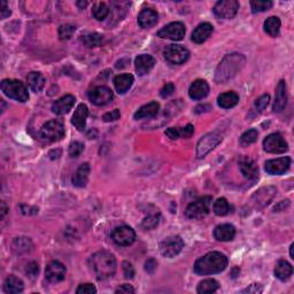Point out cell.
Wrapping results in <instances>:
<instances>
[{"instance_id": "cell-21", "label": "cell", "mask_w": 294, "mask_h": 294, "mask_svg": "<svg viewBox=\"0 0 294 294\" xmlns=\"http://www.w3.org/2000/svg\"><path fill=\"white\" fill-rule=\"evenodd\" d=\"M136 71L139 76H144L150 72L155 66V59L148 54H141L138 56L135 61Z\"/></svg>"}, {"instance_id": "cell-2", "label": "cell", "mask_w": 294, "mask_h": 294, "mask_svg": "<svg viewBox=\"0 0 294 294\" xmlns=\"http://www.w3.org/2000/svg\"><path fill=\"white\" fill-rule=\"evenodd\" d=\"M90 266L94 275L97 276V278L100 279V281H104V279L113 277L118 263H116L115 256L111 252L100 250V252L94 253L91 256Z\"/></svg>"}, {"instance_id": "cell-12", "label": "cell", "mask_w": 294, "mask_h": 294, "mask_svg": "<svg viewBox=\"0 0 294 294\" xmlns=\"http://www.w3.org/2000/svg\"><path fill=\"white\" fill-rule=\"evenodd\" d=\"M112 239L118 246H129L136 240V232L130 227L122 226L116 228L112 234Z\"/></svg>"}, {"instance_id": "cell-42", "label": "cell", "mask_w": 294, "mask_h": 294, "mask_svg": "<svg viewBox=\"0 0 294 294\" xmlns=\"http://www.w3.org/2000/svg\"><path fill=\"white\" fill-rule=\"evenodd\" d=\"M160 222V214H153V215L147 216L146 219H144L143 223H141V227H143L145 230H153V229L159 226Z\"/></svg>"}, {"instance_id": "cell-7", "label": "cell", "mask_w": 294, "mask_h": 294, "mask_svg": "<svg viewBox=\"0 0 294 294\" xmlns=\"http://www.w3.org/2000/svg\"><path fill=\"white\" fill-rule=\"evenodd\" d=\"M64 136V126L60 121L57 119H51L46 122L41 129V137L44 138L45 140L54 143V141H59Z\"/></svg>"}, {"instance_id": "cell-5", "label": "cell", "mask_w": 294, "mask_h": 294, "mask_svg": "<svg viewBox=\"0 0 294 294\" xmlns=\"http://www.w3.org/2000/svg\"><path fill=\"white\" fill-rule=\"evenodd\" d=\"M212 200V197L207 195V197L198 199L197 201L191 202V204L187 206L186 210H185V215L191 220L204 219V217L208 215V213L210 212Z\"/></svg>"}, {"instance_id": "cell-15", "label": "cell", "mask_w": 294, "mask_h": 294, "mask_svg": "<svg viewBox=\"0 0 294 294\" xmlns=\"http://www.w3.org/2000/svg\"><path fill=\"white\" fill-rule=\"evenodd\" d=\"M113 91L107 86H97L89 93L90 100L97 106H104L113 100Z\"/></svg>"}, {"instance_id": "cell-58", "label": "cell", "mask_w": 294, "mask_h": 294, "mask_svg": "<svg viewBox=\"0 0 294 294\" xmlns=\"http://www.w3.org/2000/svg\"><path fill=\"white\" fill-rule=\"evenodd\" d=\"M76 5H77L81 9H83V8H85V7L89 5V2L88 1H77V2H76Z\"/></svg>"}, {"instance_id": "cell-1", "label": "cell", "mask_w": 294, "mask_h": 294, "mask_svg": "<svg viewBox=\"0 0 294 294\" xmlns=\"http://www.w3.org/2000/svg\"><path fill=\"white\" fill-rule=\"evenodd\" d=\"M246 58L242 54H228L221 61L215 71V81L220 84L227 83L235 77L244 68Z\"/></svg>"}, {"instance_id": "cell-35", "label": "cell", "mask_w": 294, "mask_h": 294, "mask_svg": "<svg viewBox=\"0 0 294 294\" xmlns=\"http://www.w3.org/2000/svg\"><path fill=\"white\" fill-rule=\"evenodd\" d=\"M281 20L277 16H270L269 19L266 20L264 22V31L271 37H277L281 31Z\"/></svg>"}, {"instance_id": "cell-56", "label": "cell", "mask_w": 294, "mask_h": 294, "mask_svg": "<svg viewBox=\"0 0 294 294\" xmlns=\"http://www.w3.org/2000/svg\"><path fill=\"white\" fill-rule=\"evenodd\" d=\"M115 293H135V289H133L131 285L124 284L119 286V288L115 291Z\"/></svg>"}, {"instance_id": "cell-39", "label": "cell", "mask_w": 294, "mask_h": 294, "mask_svg": "<svg viewBox=\"0 0 294 294\" xmlns=\"http://www.w3.org/2000/svg\"><path fill=\"white\" fill-rule=\"evenodd\" d=\"M213 212L216 214L217 216H226L230 212V206L226 198H220L214 202Z\"/></svg>"}, {"instance_id": "cell-3", "label": "cell", "mask_w": 294, "mask_h": 294, "mask_svg": "<svg viewBox=\"0 0 294 294\" xmlns=\"http://www.w3.org/2000/svg\"><path fill=\"white\" fill-rule=\"evenodd\" d=\"M228 267V257L221 252L207 253L194 263L195 274L208 276L220 274Z\"/></svg>"}, {"instance_id": "cell-32", "label": "cell", "mask_w": 294, "mask_h": 294, "mask_svg": "<svg viewBox=\"0 0 294 294\" xmlns=\"http://www.w3.org/2000/svg\"><path fill=\"white\" fill-rule=\"evenodd\" d=\"M27 82H28V85L30 86V89L34 91V92L37 93L39 91H42L43 88L45 86L46 79L41 72L31 71L30 74H28Z\"/></svg>"}, {"instance_id": "cell-52", "label": "cell", "mask_w": 294, "mask_h": 294, "mask_svg": "<svg viewBox=\"0 0 294 294\" xmlns=\"http://www.w3.org/2000/svg\"><path fill=\"white\" fill-rule=\"evenodd\" d=\"M158 267V262L157 260L153 259V257H151V259H148L146 262H145V270H146L148 274H153L157 269Z\"/></svg>"}, {"instance_id": "cell-30", "label": "cell", "mask_w": 294, "mask_h": 294, "mask_svg": "<svg viewBox=\"0 0 294 294\" xmlns=\"http://www.w3.org/2000/svg\"><path fill=\"white\" fill-rule=\"evenodd\" d=\"M24 284L20 278L15 276H9L3 283V291L7 294H19L23 292Z\"/></svg>"}, {"instance_id": "cell-27", "label": "cell", "mask_w": 294, "mask_h": 294, "mask_svg": "<svg viewBox=\"0 0 294 294\" xmlns=\"http://www.w3.org/2000/svg\"><path fill=\"white\" fill-rule=\"evenodd\" d=\"M90 170L91 168L88 162L83 163V165L79 166L77 172L75 173L74 177H72V184L77 187H84L85 185L88 184Z\"/></svg>"}, {"instance_id": "cell-17", "label": "cell", "mask_w": 294, "mask_h": 294, "mask_svg": "<svg viewBox=\"0 0 294 294\" xmlns=\"http://www.w3.org/2000/svg\"><path fill=\"white\" fill-rule=\"evenodd\" d=\"M291 166V159L289 157L279 158L275 160H269L266 162V172L270 175H282L290 169Z\"/></svg>"}, {"instance_id": "cell-8", "label": "cell", "mask_w": 294, "mask_h": 294, "mask_svg": "<svg viewBox=\"0 0 294 294\" xmlns=\"http://www.w3.org/2000/svg\"><path fill=\"white\" fill-rule=\"evenodd\" d=\"M184 247V241L179 235H172L166 238L160 244V253L166 257H175L181 252Z\"/></svg>"}, {"instance_id": "cell-29", "label": "cell", "mask_w": 294, "mask_h": 294, "mask_svg": "<svg viewBox=\"0 0 294 294\" xmlns=\"http://www.w3.org/2000/svg\"><path fill=\"white\" fill-rule=\"evenodd\" d=\"M159 110H160V105L157 103V101H152V103L144 105L143 107H140L139 110L136 112L135 115H133V118H135V119L154 118V116L159 113Z\"/></svg>"}, {"instance_id": "cell-34", "label": "cell", "mask_w": 294, "mask_h": 294, "mask_svg": "<svg viewBox=\"0 0 294 294\" xmlns=\"http://www.w3.org/2000/svg\"><path fill=\"white\" fill-rule=\"evenodd\" d=\"M32 248V241L30 238L27 237H17L13 240L12 249L16 254H23L29 252Z\"/></svg>"}, {"instance_id": "cell-59", "label": "cell", "mask_w": 294, "mask_h": 294, "mask_svg": "<svg viewBox=\"0 0 294 294\" xmlns=\"http://www.w3.org/2000/svg\"><path fill=\"white\" fill-rule=\"evenodd\" d=\"M293 248H294V244L291 245V247H290V255H291L292 259H294V254H293Z\"/></svg>"}, {"instance_id": "cell-43", "label": "cell", "mask_w": 294, "mask_h": 294, "mask_svg": "<svg viewBox=\"0 0 294 294\" xmlns=\"http://www.w3.org/2000/svg\"><path fill=\"white\" fill-rule=\"evenodd\" d=\"M76 28L71 24H62L60 25L59 28V37L62 41H66V39L71 38V36L74 35Z\"/></svg>"}, {"instance_id": "cell-4", "label": "cell", "mask_w": 294, "mask_h": 294, "mask_svg": "<svg viewBox=\"0 0 294 294\" xmlns=\"http://www.w3.org/2000/svg\"><path fill=\"white\" fill-rule=\"evenodd\" d=\"M1 91L10 99L25 103L29 99L28 90L21 81L17 79H3L1 82Z\"/></svg>"}, {"instance_id": "cell-51", "label": "cell", "mask_w": 294, "mask_h": 294, "mask_svg": "<svg viewBox=\"0 0 294 294\" xmlns=\"http://www.w3.org/2000/svg\"><path fill=\"white\" fill-rule=\"evenodd\" d=\"M263 292V288L262 285L260 284H252L249 285L247 289L242 290L241 293H248V294H260Z\"/></svg>"}, {"instance_id": "cell-10", "label": "cell", "mask_w": 294, "mask_h": 294, "mask_svg": "<svg viewBox=\"0 0 294 294\" xmlns=\"http://www.w3.org/2000/svg\"><path fill=\"white\" fill-rule=\"evenodd\" d=\"M239 2L237 0H221L214 6L213 12L219 19H232L237 15Z\"/></svg>"}, {"instance_id": "cell-36", "label": "cell", "mask_w": 294, "mask_h": 294, "mask_svg": "<svg viewBox=\"0 0 294 294\" xmlns=\"http://www.w3.org/2000/svg\"><path fill=\"white\" fill-rule=\"evenodd\" d=\"M219 288H220L219 283H217L215 279L208 278V279H205V281L199 283V285L197 288V292L199 294H210V293L216 292L217 290H219Z\"/></svg>"}, {"instance_id": "cell-40", "label": "cell", "mask_w": 294, "mask_h": 294, "mask_svg": "<svg viewBox=\"0 0 294 294\" xmlns=\"http://www.w3.org/2000/svg\"><path fill=\"white\" fill-rule=\"evenodd\" d=\"M272 6H274V2L270 0H253V1H250L253 13L266 12V10H269Z\"/></svg>"}, {"instance_id": "cell-46", "label": "cell", "mask_w": 294, "mask_h": 294, "mask_svg": "<svg viewBox=\"0 0 294 294\" xmlns=\"http://www.w3.org/2000/svg\"><path fill=\"white\" fill-rule=\"evenodd\" d=\"M122 269H123V274H124V277L126 279H132L133 276H135V269H133L132 264L128 262V261H124L122 263Z\"/></svg>"}, {"instance_id": "cell-54", "label": "cell", "mask_w": 294, "mask_h": 294, "mask_svg": "<svg viewBox=\"0 0 294 294\" xmlns=\"http://www.w3.org/2000/svg\"><path fill=\"white\" fill-rule=\"evenodd\" d=\"M166 136L169 137L170 139L175 140L180 138V128H169L166 130Z\"/></svg>"}, {"instance_id": "cell-13", "label": "cell", "mask_w": 294, "mask_h": 294, "mask_svg": "<svg viewBox=\"0 0 294 294\" xmlns=\"http://www.w3.org/2000/svg\"><path fill=\"white\" fill-rule=\"evenodd\" d=\"M185 25L181 22H173L167 24L158 32V36L161 38L172 39V41H181L185 36Z\"/></svg>"}, {"instance_id": "cell-41", "label": "cell", "mask_w": 294, "mask_h": 294, "mask_svg": "<svg viewBox=\"0 0 294 294\" xmlns=\"http://www.w3.org/2000/svg\"><path fill=\"white\" fill-rule=\"evenodd\" d=\"M257 136H259V132H257V130L255 129H250L248 131H246L242 133L239 138V143L242 147H246L248 146V145L255 143L256 139H257Z\"/></svg>"}, {"instance_id": "cell-20", "label": "cell", "mask_w": 294, "mask_h": 294, "mask_svg": "<svg viewBox=\"0 0 294 294\" xmlns=\"http://www.w3.org/2000/svg\"><path fill=\"white\" fill-rule=\"evenodd\" d=\"M288 104V90H286V83L285 81H281L278 83L277 89H276V96L272 110L276 113H279L286 107Z\"/></svg>"}, {"instance_id": "cell-19", "label": "cell", "mask_w": 294, "mask_h": 294, "mask_svg": "<svg viewBox=\"0 0 294 294\" xmlns=\"http://www.w3.org/2000/svg\"><path fill=\"white\" fill-rule=\"evenodd\" d=\"M209 85L205 79H197L188 89V96L193 100H201L208 96Z\"/></svg>"}, {"instance_id": "cell-11", "label": "cell", "mask_w": 294, "mask_h": 294, "mask_svg": "<svg viewBox=\"0 0 294 294\" xmlns=\"http://www.w3.org/2000/svg\"><path fill=\"white\" fill-rule=\"evenodd\" d=\"M263 148L268 153L281 154L288 151L289 145L281 133H271L263 140Z\"/></svg>"}, {"instance_id": "cell-45", "label": "cell", "mask_w": 294, "mask_h": 294, "mask_svg": "<svg viewBox=\"0 0 294 294\" xmlns=\"http://www.w3.org/2000/svg\"><path fill=\"white\" fill-rule=\"evenodd\" d=\"M269 101H270L269 94H263V96H261L259 99L255 101L256 111L260 112V113H262V112L268 107V105H269Z\"/></svg>"}, {"instance_id": "cell-44", "label": "cell", "mask_w": 294, "mask_h": 294, "mask_svg": "<svg viewBox=\"0 0 294 294\" xmlns=\"http://www.w3.org/2000/svg\"><path fill=\"white\" fill-rule=\"evenodd\" d=\"M84 151V145L79 141H72V143L69 145V157L70 158H78L79 155L82 154V152Z\"/></svg>"}, {"instance_id": "cell-53", "label": "cell", "mask_w": 294, "mask_h": 294, "mask_svg": "<svg viewBox=\"0 0 294 294\" xmlns=\"http://www.w3.org/2000/svg\"><path fill=\"white\" fill-rule=\"evenodd\" d=\"M194 133V126L192 124H187L184 128H180V138H190Z\"/></svg>"}, {"instance_id": "cell-33", "label": "cell", "mask_w": 294, "mask_h": 294, "mask_svg": "<svg viewBox=\"0 0 294 294\" xmlns=\"http://www.w3.org/2000/svg\"><path fill=\"white\" fill-rule=\"evenodd\" d=\"M238 101H239L238 94L234 92V91L222 93L219 98H217V103H219L220 107L226 108V110H228V108L235 107V105L238 104Z\"/></svg>"}, {"instance_id": "cell-18", "label": "cell", "mask_w": 294, "mask_h": 294, "mask_svg": "<svg viewBox=\"0 0 294 294\" xmlns=\"http://www.w3.org/2000/svg\"><path fill=\"white\" fill-rule=\"evenodd\" d=\"M239 169L242 176L248 180H255L259 177V168L256 163L249 158H242L239 161Z\"/></svg>"}, {"instance_id": "cell-16", "label": "cell", "mask_w": 294, "mask_h": 294, "mask_svg": "<svg viewBox=\"0 0 294 294\" xmlns=\"http://www.w3.org/2000/svg\"><path fill=\"white\" fill-rule=\"evenodd\" d=\"M45 277L50 283H60L66 277V267L59 261H52L47 264Z\"/></svg>"}, {"instance_id": "cell-50", "label": "cell", "mask_w": 294, "mask_h": 294, "mask_svg": "<svg viewBox=\"0 0 294 294\" xmlns=\"http://www.w3.org/2000/svg\"><path fill=\"white\" fill-rule=\"evenodd\" d=\"M121 116V113H119V110H114L110 112V113H106L103 116V119L105 122H115L118 121Z\"/></svg>"}, {"instance_id": "cell-37", "label": "cell", "mask_w": 294, "mask_h": 294, "mask_svg": "<svg viewBox=\"0 0 294 294\" xmlns=\"http://www.w3.org/2000/svg\"><path fill=\"white\" fill-rule=\"evenodd\" d=\"M104 41V36L98 34V32H89L82 36V42L86 47H97L101 45V43Z\"/></svg>"}, {"instance_id": "cell-38", "label": "cell", "mask_w": 294, "mask_h": 294, "mask_svg": "<svg viewBox=\"0 0 294 294\" xmlns=\"http://www.w3.org/2000/svg\"><path fill=\"white\" fill-rule=\"evenodd\" d=\"M110 14V8L105 2H96L92 7V15L98 21H104Z\"/></svg>"}, {"instance_id": "cell-47", "label": "cell", "mask_w": 294, "mask_h": 294, "mask_svg": "<svg viewBox=\"0 0 294 294\" xmlns=\"http://www.w3.org/2000/svg\"><path fill=\"white\" fill-rule=\"evenodd\" d=\"M25 272H27V275L30 277L31 279H35L36 277L38 276V272H39V267L37 262H30L27 266V269H25Z\"/></svg>"}, {"instance_id": "cell-6", "label": "cell", "mask_w": 294, "mask_h": 294, "mask_svg": "<svg viewBox=\"0 0 294 294\" xmlns=\"http://www.w3.org/2000/svg\"><path fill=\"white\" fill-rule=\"evenodd\" d=\"M223 136L219 131H213L207 133L199 140L197 145V158L202 159L205 158L210 151H213L217 145L222 143Z\"/></svg>"}, {"instance_id": "cell-49", "label": "cell", "mask_w": 294, "mask_h": 294, "mask_svg": "<svg viewBox=\"0 0 294 294\" xmlns=\"http://www.w3.org/2000/svg\"><path fill=\"white\" fill-rule=\"evenodd\" d=\"M174 92H175V85H174L173 83H167V84L161 89V91H160V96L162 98H168L172 96Z\"/></svg>"}, {"instance_id": "cell-22", "label": "cell", "mask_w": 294, "mask_h": 294, "mask_svg": "<svg viewBox=\"0 0 294 294\" xmlns=\"http://www.w3.org/2000/svg\"><path fill=\"white\" fill-rule=\"evenodd\" d=\"M75 101V97L71 96V94H67V96L60 98L59 100H57L53 104V113H56L57 115H64L69 113L71 111V108L74 107Z\"/></svg>"}, {"instance_id": "cell-25", "label": "cell", "mask_w": 294, "mask_h": 294, "mask_svg": "<svg viewBox=\"0 0 294 294\" xmlns=\"http://www.w3.org/2000/svg\"><path fill=\"white\" fill-rule=\"evenodd\" d=\"M89 116V108L86 105L81 104L79 106L76 108L74 115H72L71 123L76 126V129L79 130V131H83L86 126V119H88Z\"/></svg>"}, {"instance_id": "cell-23", "label": "cell", "mask_w": 294, "mask_h": 294, "mask_svg": "<svg viewBox=\"0 0 294 294\" xmlns=\"http://www.w3.org/2000/svg\"><path fill=\"white\" fill-rule=\"evenodd\" d=\"M214 31V27L208 22L199 24L197 28L194 29V31L192 32V41L197 44H202L212 36Z\"/></svg>"}, {"instance_id": "cell-31", "label": "cell", "mask_w": 294, "mask_h": 294, "mask_svg": "<svg viewBox=\"0 0 294 294\" xmlns=\"http://www.w3.org/2000/svg\"><path fill=\"white\" fill-rule=\"evenodd\" d=\"M293 274V268L291 263H289L285 260H279L275 267V276L279 281L285 282L291 277Z\"/></svg>"}, {"instance_id": "cell-24", "label": "cell", "mask_w": 294, "mask_h": 294, "mask_svg": "<svg viewBox=\"0 0 294 294\" xmlns=\"http://www.w3.org/2000/svg\"><path fill=\"white\" fill-rule=\"evenodd\" d=\"M159 15L155 10L145 8L138 15V24L143 29H150L158 23Z\"/></svg>"}, {"instance_id": "cell-28", "label": "cell", "mask_w": 294, "mask_h": 294, "mask_svg": "<svg viewBox=\"0 0 294 294\" xmlns=\"http://www.w3.org/2000/svg\"><path fill=\"white\" fill-rule=\"evenodd\" d=\"M133 82H135V78H133V76L131 74H121L115 76L114 78L115 89L119 94L125 93L126 91L131 88Z\"/></svg>"}, {"instance_id": "cell-57", "label": "cell", "mask_w": 294, "mask_h": 294, "mask_svg": "<svg viewBox=\"0 0 294 294\" xmlns=\"http://www.w3.org/2000/svg\"><path fill=\"white\" fill-rule=\"evenodd\" d=\"M7 210H8V208L6 207V204L5 201L1 202V219H3L5 217V215L7 214Z\"/></svg>"}, {"instance_id": "cell-9", "label": "cell", "mask_w": 294, "mask_h": 294, "mask_svg": "<svg viewBox=\"0 0 294 294\" xmlns=\"http://www.w3.org/2000/svg\"><path fill=\"white\" fill-rule=\"evenodd\" d=\"M165 59L173 64H181L186 62L190 58V52L181 45H168L163 52Z\"/></svg>"}, {"instance_id": "cell-48", "label": "cell", "mask_w": 294, "mask_h": 294, "mask_svg": "<svg viewBox=\"0 0 294 294\" xmlns=\"http://www.w3.org/2000/svg\"><path fill=\"white\" fill-rule=\"evenodd\" d=\"M77 294H94L97 293V289L94 288L92 284H82L78 286V289L76 290Z\"/></svg>"}, {"instance_id": "cell-55", "label": "cell", "mask_w": 294, "mask_h": 294, "mask_svg": "<svg viewBox=\"0 0 294 294\" xmlns=\"http://www.w3.org/2000/svg\"><path fill=\"white\" fill-rule=\"evenodd\" d=\"M12 12H10L9 7L7 6V2L6 1H1L0 2V17L1 19H6V17H8Z\"/></svg>"}, {"instance_id": "cell-26", "label": "cell", "mask_w": 294, "mask_h": 294, "mask_svg": "<svg viewBox=\"0 0 294 294\" xmlns=\"http://www.w3.org/2000/svg\"><path fill=\"white\" fill-rule=\"evenodd\" d=\"M235 229L231 224H221L214 230V237L219 241H230L235 238Z\"/></svg>"}, {"instance_id": "cell-14", "label": "cell", "mask_w": 294, "mask_h": 294, "mask_svg": "<svg viewBox=\"0 0 294 294\" xmlns=\"http://www.w3.org/2000/svg\"><path fill=\"white\" fill-rule=\"evenodd\" d=\"M276 187L274 186H266V187H261L260 190H257L255 193H254L252 201L254 206L256 208H263L270 204L272 201V199L275 198L276 195Z\"/></svg>"}]
</instances>
